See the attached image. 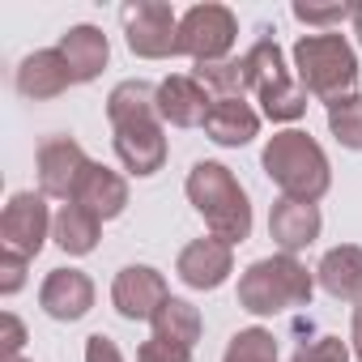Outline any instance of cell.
<instances>
[{"label": "cell", "mask_w": 362, "mask_h": 362, "mask_svg": "<svg viewBox=\"0 0 362 362\" xmlns=\"http://www.w3.org/2000/svg\"><path fill=\"white\" fill-rule=\"evenodd\" d=\"M294 77H298V86L311 98H320L328 107V103L354 94V86H358V56L345 43V35H332V30L303 35L294 43Z\"/></svg>", "instance_id": "cell-4"}, {"label": "cell", "mask_w": 362, "mask_h": 362, "mask_svg": "<svg viewBox=\"0 0 362 362\" xmlns=\"http://www.w3.org/2000/svg\"><path fill=\"white\" fill-rule=\"evenodd\" d=\"M158 115V86L132 77V81H119L111 94H107V119L111 128H124L132 119H153Z\"/></svg>", "instance_id": "cell-21"}, {"label": "cell", "mask_w": 362, "mask_h": 362, "mask_svg": "<svg viewBox=\"0 0 362 362\" xmlns=\"http://www.w3.org/2000/svg\"><path fill=\"white\" fill-rule=\"evenodd\" d=\"M175 273L184 286L192 290H218L230 273H235V247L222 243V239H192L175 260Z\"/></svg>", "instance_id": "cell-11"}, {"label": "cell", "mask_w": 362, "mask_h": 362, "mask_svg": "<svg viewBox=\"0 0 362 362\" xmlns=\"http://www.w3.org/2000/svg\"><path fill=\"white\" fill-rule=\"evenodd\" d=\"M239 39V18L226 5H192L179 18V56H192L197 64L230 60Z\"/></svg>", "instance_id": "cell-5"}, {"label": "cell", "mask_w": 362, "mask_h": 362, "mask_svg": "<svg viewBox=\"0 0 362 362\" xmlns=\"http://www.w3.org/2000/svg\"><path fill=\"white\" fill-rule=\"evenodd\" d=\"M115 132V158L124 162L128 175H158L162 162H166V136H162V119H132L124 128H111Z\"/></svg>", "instance_id": "cell-12"}, {"label": "cell", "mask_w": 362, "mask_h": 362, "mask_svg": "<svg viewBox=\"0 0 362 362\" xmlns=\"http://www.w3.org/2000/svg\"><path fill=\"white\" fill-rule=\"evenodd\" d=\"M166 298H170L166 277L153 264H128L111 281V303L124 320H153Z\"/></svg>", "instance_id": "cell-9"}, {"label": "cell", "mask_w": 362, "mask_h": 362, "mask_svg": "<svg viewBox=\"0 0 362 362\" xmlns=\"http://www.w3.org/2000/svg\"><path fill=\"white\" fill-rule=\"evenodd\" d=\"M349 9L354 5H294V18L303 22V26H341V22H349Z\"/></svg>", "instance_id": "cell-30"}, {"label": "cell", "mask_w": 362, "mask_h": 362, "mask_svg": "<svg viewBox=\"0 0 362 362\" xmlns=\"http://www.w3.org/2000/svg\"><path fill=\"white\" fill-rule=\"evenodd\" d=\"M26 256L22 252H13V247H0V294H18L22 286H26Z\"/></svg>", "instance_id": "cell-28"}, {"label": "cell", "mask_w": 362, "mask_h": 362, "mask_svg": "<svg viewBox=\"0 0 362 362\" xmlns=\"http://www.w3.org/2000/svg\"><path fill=\"white\" fill-rule=\"evenodd\" d=\"M260 166L277 184V192L290 197V201L315 205L332 188V166H328L320 141L307 136V132H298V128L273 132L269 145H264V153H260Z\"/></svg>", "instance_id": "cell-1"}, {"label": "cell", "mask_w": 362, "mask_h": 362, "mask_svg": "<svg viewBox=\"0 0 362 362\" xmlns=\"http://www.w3.org/2000/svg\"><path fill=\"white\" fill-rule=\"evenodd\" d=\"M315 294V273L298 256H264L243 269L239 277V307L252 315H277L290 307H307Z\"/></svg>", "instance_id": "cell-3"}, {"label": "cell", "mask_w": 362, "mask_h": 362, "mask_svg": "<svg viewBox=\"0 0 362 362\" xmlns=\"http://www.w3.org/2000/svg\"><path fill=\"white\" fill-rule=\"evenodd\" d=\"M98 235H103V222H98L90 209H81L77 201L60 205V214H56V222H52V239H56L60 252H69V256H90V252L98 247Z\"/></svg>", "instance_id": "cell-20"}, {"label": "cell", "mask_w": 362, "mask_h": 362, "mask_svg": "<svg viewBox=\"0 0 362 362\" xmlns=\"http://www.w3.org/2000/svg\"><path fill=\"white\" fill-rule=\"evenodd\" d=\"M209 107L214 94L188 73H170L166 81H158V119L170 128H205Z\"/></svg>", "instance_id": "cell-10"}, {"label": "cell", "mask_w": 362, "mask_h": 362, "mask_svg": "<svg viewBox=\"0 0 362 362\" xmlns=\"http://www.w3.org/2000/svg\"><path fill=\"white\" fill-rule=\"evenodd\" d=\"M290 362H349V345L341 337H315V341H303Z\"/></svg>", "instance_id": "cell-27"}, {"label": "cell", "mask_w": 362, "mask_h": 362, "mask_svg": "<svg viewBox=\"0 0 362 362\" xmlns=\"http://www.w3.org/2000/svg\"><path fill=\"white\" fill-rule=\"evenodd\" d=\"M315 281L324 286V294L341 298V303H362V247L358 243H341L332 252H324Z\"/></svg>", "instance_id": "cell-18"}, {"label": "cell", "mask_w": 362, "mask_h": 362, "mask_svg": "<svg viewBox=\"0 0 362 362\" xmlns=\"http://www.w3.org/2000/svg\"><path fill=\"white\" fill-rule=\"evenodd\" d=\"M86 170H90V158L73 136H47L39 145V192L43 197L69 205L77 197V184Z\"/></svg>", "instance_id": "cell-8"}, {"label": "cell", "mask_w": 362, "mask_h": 362, "mask_svg": "<svg viewBox=\"0 0 362 362\" xmlns=\"http://www.w3.org/2000/svg\"><path fill=\"white\" fill-rule=\"evenodd\" d=\"M222 362H277V337L269 328H239Z\"/></svg>", "instance_id": "cell-26"}, {"label": "cell", "mask_w": 362, "mask_h": 362, "mask_svg": "<svg viewBox=\"0 0 362 362\" xmlns=\"http://www.w3.org/2000/svg\"><path fill=\"white\" fill-rule=\"evenodd\" d=\"M349 26H354V35H358V43H362V0L349 9Z\"/></svg>", "instance_id": "cell-34"}, {"label": "cell", "mask_w": 362, "mask_h": 362, "mask_svg": "<svg viewBox=\"0 0 362 362\" xmlns=\"http://www.w3.org/2000/svg\"><path fill=\"white\" fill-rule=\"evenodd\" d=\"M320 226H324V218H320V209L307 205V201L281 197V201L273 205V214H269V235H273V243H277L286 256L311 247V243L320 239Z\"/></svg>", "instance_id": "cell-15"}, {"label": "cell", "mask_w": 362, "mask_h": 362, "mask_svg": "<svg viewBox=\"0 0 362 362\" xmlns=\"http://www.w3.org/2000/svg\"><path fill=\"white\" fill-rule=\"evenodd\" d=\"M52 222L56 218L47 214V197L43 192H13L5 214H0V239H5V247L22 252L30 260L52 239Z\"/></svg>", "instance_id": "cell-7"}, {"label": "cell", "mask_w": 362, "mask_h": 362, "mask_svg": "<svg viewBox=\"0 0 362 362\" xmlns=\"http://www.w3.org/2000/svg\"><path fill=\"white\" fill-rule=\"evenodd\" d=\"M349 341H354V354H362V303H354V320H349Z\"/></svg>", "instance_id": "cell-33"}, {"label": "cell", "mask_w": 362, "mask_h": 362, "mask_svg": "<svg viewBox=\"0 0 362 362\" xmlns=\"http://www.w3.org/2000/svg\"><path fill=\"white\" fill-rule=\"evenodd\" d=\"M86 362H124V354L107 332H94V337H86Z\"/></svg>", "instance_id": "cell-32"}, {"label": "cell", "mask_w": 362, "mask_h": 362, "mask_svg": "<svg viewBox=\"0 0 362 362\" xmlns=\"http://www.w3.org/2000/svg\"><path fill=\"white\" fill-rule=\"evenodd\" d=\"M214 98H243L247 90H252V81H247V64H243V56L239 60H214V64H197V73H192Z\"/></svg>", "instance_id": "cell-24"}, {"label": "cell", "mask_w": 362, "mask_h": 362, "mask_svg": "<svg viewBox=\"0 0 362 362\" xmlns=\"http://www.w3.org/2000/svg\"><path fill=\"white\" fill-rule=\"evenodd\" d=\"M136 362H192V349H188V345H179V341L149 337V341H141Z\"/></svg>", "instance_id": "cell-29"}, {"label": "cell", "mask_w": 362, "mask_h": 362, "mask_svg": "<svg viewBox=\"0 0 362 362\" xmlns=\"http://www.w3.org/2000/svg\"><path fill=\"white\" fill-rule=\"evenodd\" d=\"M22 345H26V328L13 311L0 315V349H5V358H22Z\"/></svg>", "instance_id": "cell-31"}, {"label": "cell", "mask_w": 362, "mask_h": 362, "mask_svg": "<svg viewBox=\"0 0 362 362\" xmlns=\"http://www.w3.org/2000/svg\"><path fill=\"white\" fill-rule=\"evenodd\" d=\"M149 324H153V337L179 341V345H188V349H192V345L201 341V332H205V320H201V311H197L188 298H166Z\"/></svg>", "instance_id": "cell-22"}, {"label": "cell", "mask_w": 362, "mask_h": 362, "mask_svg": "<svg viewBox=\"0 0 362 362\" xmlns=\"http://www.w3.org/2000/svg\"><path fill=\"white\" fill-rule=\"evenodd\" d=\"M256 132H260V115H256L243 98H214L209 119H205V136H209L214 145L239 149V145L256 141Z\"/></svg>", "instance_id": "cell-19"}, {"label": "cell", "mask_w": 362, "mask_h": 362, "mask_svg": "<svg viewBox=\"0 0 362 362\" xmlns=\"http://www.w3.org/2000/svg\"><path fill=\"white\" fill-rule=\"evenodd\" d=\"M81 209H90L98 222H111L128 209V184H124V175L103 166V162H90V170L81 175V184H77V197H73Z\"/></svg>", "instance_id": "cell-16"}, {"label": "cell", "mask_w": 362, "mask_h": 362, "mask_svg": "<svg viewBox=\"0 0 362 362\" xmlns=\"http://www.w3.org/2000/svg\"><path fill=\"white\" fill-rule=\"evenodd\" d=\"M328 132L345 145V149H362V94H345L337 103H328Z\"/></svg>", "instance_id": "cell-25"}, {"label": "cell", "mask_w": 362, "mask_h": 362, "mask_svg": "<svg viewBox=\"0 0 362 362\" xmlns=\"http://www.w3.org/2000/svg\"><path fill=\"white\" fill-rule=\"evenodd\" d=\"M256 98H260V107H264V115H269L273 124H294V119L307 115V90H303L298 77H290V73H281V77H273L269 86H260Z\"/></svg>", "instance_id": "cell-23"}, {"label": "cell", "mask_w": 362, "mask_h": 362, "mask_svg": "<svg viewBox=\"0 0 362 362\" xmlns=\"http://www.w3.org/2000/svg\"><path fill=\"white\" fill-rule=\"evenodd\" d=\"M39 307L52 320L73 324V320L90 315V307H94V281L81 269H52L47 281L39 286Z\"/></svg>", "instance_id": "cell-13"}, {"label": "cell", "mask_w": 362, "mask_h": 362, "mask_svg": "<svg viewBox=\"0 0 362 362\" xmlns=\"http://www.w3.org/2000/svg\"><path fill=\"white\" fill-rule=\"evenodd\" d=\"M5 362H30V358H5Z\"/></svg>", "instance_id": "cell-35"}, {"label": "cell", "mask_w": 362, "mask_h": 362, "mask_svg": "<svg viewBox=\"0 0 362 362\" xmlns=\"http://www.w3.org/2000/svg\"><path fill=\"white\" fill-rule=\"evenodd\" d=\"M354 362H362V354H358V358H354Z\"/></svg>", "instance_id": "cell-36"}, {"label": "cell", "mask_w": 362, "mask_h": 362, "mask_svg": "<svg viewBox=\"0 0 362 362\" xmlns=\"http://www.w3.org/2000/svg\"><path fill=\"white\" fill-rule=\"evenodd\" d=\"M188 201L192 209L205 218L209 235L222 243H243L252 235V201L243 192V184L230 175V166L222 162H197L188 170Z\"/></svg>", "instance_id": "cell-2"}, {"label": "cell", "mask_w": 362, "mask_h": 362, "mask_svg": "<svg viewBox=\"0 0 362 362\" xmlns=\"http://www.w3.org/2000/svg\"><path fill=\"white\" fill-rule=\"evenodd\" d=\"M119 22H124V39H128L132 56H141V60L179 56V18H175L170 5H162V0H136V5H124Z\"/></svg>", "instance_id": "cell-6"}, {"label": "cell", "mask_w": 362, "mask_h": 362, "mask_svg": "<svg viewBox=\"0 0 362 362\" xmlns=\"http://www.w3.org/2000/svg\"><path fill=\"white\" fill-rule=\"evenodd\" d=\"M56 47H60V56H64V64H69L77 86L94 81L107 69V60H111V43H107V35L98 26H69Z\"/></svg>", "instance_id": "cell-17"}, {"label": "cell", "mask_w": 362, "mask_h": 362, "mask_svg": "<svg viewBox=\"0 0 362 362\" xmlns=\"http://www.w3.org/2000/svg\"><path fill=\"white\" fill-rule=\"evenodd\" d=\"M69 86H77V81H73V73H69L60 47H39V52H30V56L18 64V94L30 98V103L60 98Z\"/></svg>", "instance_id": "cell-14"}]
</instances>
